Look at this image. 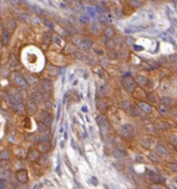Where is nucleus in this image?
<instances>
[{"instance_id":"25","label":"nucleus","mask_w":177,"mask_h":189,"mask_svg":"<svg viewBox=\"0 0 177 189\" xmlns=\"http://www.w3.org/2000/svg\"><path fill=\"white\" fill-rule=\"evenodd\" d=\"M104 45H105V47H107L109 51H113L114 48H116V42H114L113 39H108V38H105V42H104Z\"/></svg>"},{"instance_id":"21","label":"nucleus","mask_w":177,"mask_h":189,"mask_svg":"<svg viewBox=\"0 0 177 189\" xmlns=\"http://www.w3.org/2000/svg\"><path fill=\"white\" fill-rule=\"evenodd\" d=\"M159 102H160V104H163V105H166V106H173L174 104H175V101L173 100L170 96H166V95H164V96H161L160 98H159Z\"/></svg>"},{"instance_id":"38","label":"nucleus","mask_w":177,"mask_h":189,"mask_svg":"<svg viewBox=\"0 0 177 189\" xmlns=\"http://www.w3.org/2000/svg\"><path fill=\"white\" fill-rule=\"evenodd\" d=\"M168 142L172 145H174V147L177 148V137H176V135H174V134L169 135V137H168Z\"/></svg>"},{"instance_id":"41","label":"nucleus","mask_w":177,"mask_h":189,"mask_svg":"<svg viewBox=\"0 0 177 189\" xmlns=\"http://www.w3.org/2000/svg\"><path fill=\"white\" fill-rule=\"evenodd\" d=\"M167 168H168L170 171L177 172V163H175V162H169V163H167Z\"/></svg>"},{"instance_id":"56","label":"nucleus","mask_w":177,"mask_h":189,"mask_svg":"<svg viewBox=\"0 0 177 189\" xmlns=\"http://www.w3.org/2000/svg\"><path fill=\"white\" fill-rule=\"evenodd\" d=\"M44 21H45V23H46V25H47V26L49 27V28H52V29H53V28H54V26H53V24H52V23H51V21H49V20H47V19H45Z\"/></svg>"},{"instance_id":"33","label":"nucleus","mask_w":177,"mask_h":189,"mask_svg":"<svg viewBox=\"0 0 177 189\" xmlns=\"http://www.w3.org/2000/svg\"><path fill=\"white\" fill-rule=\"evenodd\" d=\"M48 74L51 76H56L58 74V67L54 66V65H51V66L48 67Z\"/></svg>"},{"instance_id":"14","label":"nucleus","mask_w":177,"mask_h":189,"mask_svg":"<svg viewBox=\"0 0 177 189\" xmlns=\"http://www.w3.org/2000/svg\"><path fill=\"white\" fill-rule=\"evenodd\" d=\"M30 100L34 101L36 104H42L43 102H44V95H43L42 92H34L30 94Z\"/></svg>"},{"instance_id":"24","label":"nucleus","mask_w":177,"mask_h":189,"mask_svg":"<svg viewBox=\"0 0 177 189\" xmlns=\"http://www.w3.org/2000/svg\"><path fill=\"white\" fill-rule=\"evenodd\" d=\"M157 110H158V113H159L160 115H167V114L170 112L169 107L166 106V105H163V104H159V106H158Z\"/></svg>"},{"instance_id":"15","label":"nucleus","mask_w":177,"mask_h":189,"mask_svg":"<svg viewBox=\"0 0 177 189\" xmlns=\"http://www.w3.org/2000/svg\"><path fill=\"white\" fill-rule=\"evenodd\" d=\"M26 111L29 114H35L37 112V104L34 101H32L30 98L26 101Z\"/></svg>"},{"instance_id":"26","label":"nucleus","mask_w":177,"mask_h":189,"mask_svg":"<svg viewBox=\"0 0 177 189\" xmlns=\"http://www.w3.org/2000/svg\"><path fill=\"white\" fill-rule=\"evenodd\" d=\"M148 157L153 162H159V154H158L156 151H149L148 152Z\"/></svg>"},{"instance_id":"54","label":"nucleus","mask_w":177,"mask_h":189,"mask_svg":"<svg viewBox=\"0 0 177 189\" xmlns=\"http://www.w3.org/2000/svg\"><path fill=\"white\" fill-rule=\"evenodd\" d=\"M2 175H5V176H4L5 178H9V177H10V171H9V170H4Z\"/></svg>"},{"instance_id":"12","label":"nucleus","mask_w":177,"mask_h":189,"mask_svg":"<svg viewBox=\"0 0 177 189\" xmlns=\"http://www.w3.org/2000/svg\"><path fill=\"white\" fill-rule=\"evenodd\" d=\"M138 106H139V109L142 111V113H146V114H151V113H153V111H154L153 106H151L149 103H147V102H145V101L139 102Z\"/></svg>"},{"instance_id":"55","label":"nucleus","mask_w":177,"mask_h":189,"mask_svg":"<svg viewBox=\"0 0 177 189\" xmlns=\"http://www.w3.org/2000/svg\"><path fill=\"white\" fill-rule=\"evenodd\" d=\"M169 59H170V61H173V62H176V61H177V54L170 55V56H169Z\"/></svg>"},{"instance_id":"32","label":"nucleus","mask_w":177,"mask_h":189,"mask_svg":"<svg viewBox=\"0 0 177 189\" xmlns=\"http://www.w3.org/2000/svg\"><path fill=\"white\" fill-rule=\"evenodd\" d=\"M11 157V153L10 151L7 150V149H4L0 152V159H6V160H9V158Z\"/></svg>"},{"instance_id":"6","label":"nucleus","mask_w":177,"mask_h":189,"mask_svg":"<svg viewBox=\"0 0 177 189\" xmlns=\"http://www.w3.org/2000/svg\"><path fill=\"white\" fill-rule=\"evenodd\" d=\"M40 121H42V123L46 126V128H51L53 124V116L51 114H48L46 111H43V112L40 113Z\"/></svg>"},{"instance_id":"28","label":"nucleus","mask_w":177,"mask_h":189,"mask_svg":"<svg viewBox=\"0 0 177 189\" xmlns=\"http://www.w3.org/2000/svg\"><path fill=\"white\" fill-rule=\"evenodd\" d=\"M0 167H1L4 170H9L11 167V163L9 162V160L6 159H0Z\"/></svg>"},{"instance_id":"23","label":"nucleus","mask_w":177,"mask_h":189,"mask_svg":"<svg viewBox=\"0 0 177 189\" xmlns=\"http://www.w3.org/2000/svg\"><path fill=\"white\" fill-rule=\"evenodd\" d=\"M113 154L116 156V158H126V157H127V154H128V153H127L126 149L118 147V148H116V149H114Z\"/></svg>"},{"instance_id":"60","label":"nucleus","mask_w":177,"mask_h":189,"mask_svg":"<svg viewBox=\"0 0 177 189\" xmlns=\"http://www.w3.org/2000/svg\"><path fill=\"white\" fill-rule=\"evenodd\" d=\"M139 1H140V2H141V4H142V2H144V1H145V0H139Z\"/></svg>"},{"instance_id":"40","label":"nucleus","mask_w":177,"mask_h":189,"mask_svg":"<svg viewBox=\"0 0 177 189\" xmlns=\"http://www.w3.org/2000/svg\"><path fill=\"white\" fill-rule=\"evenodd\" d=\"M54 28L57 30V32H58V34H60L61 36H67V35H69V32H67L66 29L61 28V27H58V26H57V27H54Z\"/></svg>"},{"instance_id":"35","label":"nucleus","mask_w":177,"mask_h":189,"mask_svg":"<svg viewBox=\"0 0 177 189\" xmlns=\"http://www.w3.org/2000/svg\"><path fill=\"white\" fill-rule=\"evenodd\" d=\"M9 39H10V33H9L8 30H5L4 35H2V43H4V45H7L8 44Z\"/></svg>"},{"instance_id":"9","label":"nucleus","mask_w":177,"mask_h":189,"mask_svg":"<svg viewBox=\"0 0 177 189\" xmlns=\"http://www.w3.org/2000/svg\"><path fill=\"white\" fill-rule=\"evenodd\" d=\"M39 158H40V152L37 149H30L27 152V159L30 162H36V161L39 160Z\"/></svg>"},{"instance_id":"59","label":"nucleus","mask_w":177,"mask_h":189,"mask_svg":"<svg viewBox=\"0 0 177 189\" xmlns=\"http://www.w3.org/2000/svg\"><path fill=\"white\" fill-rule=\"evenodd\" d=\"M135 49H137V52H140V51H142L144 48H142L141 46H135Z\"/></svg>"},{"instance_id":"46","label":"nucleus","mask_w":177,"mask_h":189,"mask_svg":"<svg viewBox=\"0 0 177 189\" xmlns=\"http://www.w3.org/2000/svg\"><path fill=\"white\" fill-rule=\"evenodd\" d=\"M145 128H146V130H147L148 132H150V133H153V132L156 131V129H155V124H153V123H148Z\"/></svg>"},{"instance_id":"51","label":"nucleus","mask_w":177,"mask_h":189,"mask_svg":"<svg viewBox=\"0 0 177 189\" xmlns=\"http://www.w3.org/2000/svg\"><path fill=\"white\" fill-rule=\"evenodd\" d=\"M138 162H146V158L145 156H142V154H137V159Z\"/></svg>"},{"instance_id":"49","label":"nucleus","mask_w":177,"mask_h":189,"mask_svg":"<svg viewBox=\"0 0 177 189\" xmlns=\"http://www.w3.org/2000/svg\"><path fill=\"white\" fill-rule=\"evenodd\" d=\"M46 126L43 124V123H38V130H39V132L40 133H46Z\"/></svg>"},{"instance_id":"34","label":"nucleus","mask_w":177,"mask_h":189,"mask_svg":"<svg viewBox=\"0 0 177 189\" xmlns=\"http://www.w3.org/2000/svg\"><path fill=\"white\" fill-rule=\"evenodd\" d=\"M83 42V37L82 36H79V35H75V36H73V38H72V43L75 46H79L81 43Z\"/></svg>"},{"instance_id":"13","label":"nucleus","mask_w":177,"mask_h":189,"mask_svg":"<svg viewBox=\"0 0 177 189\" xmlns=\"http://www.w3.org/2000/svg\"><path fill=\"white\" fill-rule=\"evenodd\" d=\"M148 177L154 184H161V182L165 181V178H163L160 175L154 172V171H148Z\"/></svg>"},{"instance_id":"22","label":"nucleus","mask_w":177,"mask_h":189,"mask_svg":"<svg viewBox=\"0 0 177 189\" xmlns=\"http://www.w3.org/2000/svg\"><path fill=\"white\" fill-rule=\"evenodd\" d=\"M103 35L105 38L108 39H113L116 37V30H114L112 27H105L103 30Z\"/></svg>"},{"instance_id":"43","label":"nucleus","mask_w":177,"mask_h":189,"mask_svg":"<svg viewBox=\"0 0 177 189\" xmlns=\"http://www.w3.org/2000/svg\"><path fill=\"white\" fill-rule=\"evenodd\" d=\"M38 161H39V163H40L42 166H46V165L48 163V158H47V156H45V153H44V156L40 157Z\"/></svg>"},{"instance_id":"1","label":"nucleus","mask_w":177,"mask_h":189,"mask_svg":"<svg viewBox=\"0 0 177 189\" xmlns=\"http://www.w3.org/2000/svg\"><path fill=\"white\" fill-rule=\"evenodd\" d=\"M9 102H10L12 109L14 111L18 114H23L25 113V105L19 95H9Z\"/></svg>"},{"instance_id":"29","label":"nucleus","mask_w":177,"mask_h":189,"mask_svg":"<svg viewBox=\"0 0 177 189\" xmlns=\"http://www.w3.org/2000/svg\"><path fill=\"white\" fill-rule=\"evenodd\" d=\"M127 58V52L125 51V49H119V51L117 52V59H121V61H123V59H126Z\"/></svg>"},{"instance_id":"31","label":"nucleus","mask_w":177,"mask_h":189,"mask_svg":"<svg viewBox=\"0 0 177 189\" xmlns=\"http://www.w3.org/2000/svg\"><path fill=\"white\" fill-rule=\"evenodd\" d=\"M15 29H16V21L10 19L8 21V24H7V30L9 33H12Z\"/></svg>"},{"instance_id":"19","label":"nucleus","mask_w":177,"mask_h":189,"mask_svg":"<svg viewBox=\"0 0 177 189\" xmlns=\"http://www.w3.org/2000/svg\"><path fill=\"white\" fill-rule=\"evenodd\" d=\"M135 81L140 87H146V86L148 85V77L145 75H141V74L140 75H137Z\"/></svg>"},{"instance_id":"27","label":"nucleus","mask_w":177,"mask_h":189,"mask_svg":"<svg viewBox=\"0 0 177 189\" xmlns=\"http://www.w3.org/2000/svg\"><path fill=\"white\" fill-rule=\"evenodd\" d=\"M64 51H65V54H73V53H75V45L73 43H69L65 46Z\"/></svg>"},{"instance_id":"30","label":"nucleus","mask_w":177,"mask_h":189,"mask_svg":"<svg viewBox=\"0 0 177 189\" xmlns=\"http://www.w3.org/2000/svg\"><path fill=\"white\" fill-rule=\"evenodd\" d=\"M97 106H98V109L100 110V111H104L107 110V103H105V102L103 101V100H97Z\"/></svg>"},{"instance_id":"2","label":"nucleus","mask_w":177,"mask_h":189,"mask_svg":"<svg viewBox=\"0 0 177 189\" xmlns=\"http://www.w3.org/2000/svg\"><path fill=\"white\" fill-rule=\"evenodd\" d=\"M97 123L101 130V133L103 135H108L109 133H110V131H111L110 123H109V120L103 115V114L97 115Z\"/></svg>"},{"instance_id":"5","label":"nucleus","mask_w":177,"mask_h":189,"mask_svg":"<svg viewBox=\"0 0 177 189\" xmlns=\"http://www.w3.org/2000/svg\"><path fill=\"white\" fill-rule=\"evenodd\" d=\"M12 78H14L15 83H16L19 87H21V88H27V87H28V82H27V79L25 78L21 74L15 72L14 74H12Z\"/></svg>"},{"instance_id":"18","label":"nucleus","mask_w":177,"mask_h":189,"mask_svg":"<svg viewBox=\"0 0 177 189\" xmlns=\"http://www.w3.org/2000/svg\"><path fill=\"white\" fill-rule=\"evenodd\" d=\"M155 151H156L159 156H167V154L169 153L168 149L161 143H157L156 145H155Z\"/></svg>"},{"instance_id":"58","label":"nucleus","mask_w":177,"mask_h":189,"mask_svg":"<svg viewBox=\"0 0 177 189\" xmlns=\"http://www.w3.org/2000/svg\"><path fill=\"white\" fill-rule=\"evenodd\" d=\"M170 112H172L174 115H177V107H175V109H173V110H170Z\"/></svg>"},{"instance_id":"57","label":"nucleus","mask_w":177,"mask_h":189,"mask_svg":"<svg viewBox=\"0 0 177 189\" xmlns=\"http://www.w3.org/2000/svg\"><path fill=\"white\" fill-rule=\"evenodd\" d=\"M45 106H46V109H47V110L51 109V107H52L51 102H49V101H46V102H45Z\"/></svg>"},{"instance_id":"42","label":"nucleus","mask_w":177,"mask_h":189,"mask_svg":"<svg viewBox=\"0 0 177 189\" xmlns=\"http://www.w3.org/2000/svg\"><path fill=\"white\" fill-rule=\"evenodd\" d=\"M129 5L133 8H138L141 6V2L139 0H129Z\"/></svg>"},{"instance_id":"52","label":"nucleus","mask_w":177,"mask_h":189,"mask_svg":"<svg viewBox=\"0 0 177 189\" xmlns=\"http://www.w3.org/2000/svg\"><path fill=\"white\" fill-rule=\"evenodd\" d=\"M9 1H10V4L12 6H16V7L20 5V0H9Z\"/></svg>"},{"instance_id":"45","label":"nucleus","mask_w":177,"mask_h":189,"mask_svg":"<svg viewBox=\"0 0 177 189\" xmlns=\"http://www.w3.org/2000/svg\"><path fill=\"white\" fill-rule=\"evenodd\" d=\"M83 42L85 43V45L88 46L89 48H91L92 46H93V42H92V39H91V38H89V37H83Z\"/></svg>"},{"instance_id":"48","label":"nucleus","mask_w":177,"mask_h":189,"mask_svg":"<svg viewBox=\"0 0 177 189\" xmlns=\"http://www.w3.org/2000/svg\"><path fill=\"white\" fill-rule=\"evenodd\" d=\"M9 184L5 180H0V189H8Z\"/></svg>"},{"instance_id":"17","label":"nucleus","mask_w":177,"mask_h":189,"mask_svg":"<svg viewBox=\"0 0 177 189\" xmlns=\"http://www.w3.org/2000/svg\"><path fill=\"white\" fill-rule=\"evenodd\" d=\"M154 124H155V129H156V131H159V132L166 131V130L169 128L168 123L165 122V121H156Z\"/></svg>"},{"instance_id":"8","label":"nucleus","mask_w":177,"mask_h":189,"mask_svg":"<svg viewBox=\"0 0 177 189\" xmlns=\"http://www.w3.org/2000/svg\"><path fill=\"white\" fill-rule=\"evenodd\" d=\"M16 179L21 184H26L28 181V172L25 169H20L16 172Z\"/></svg>"},{"instance_id":"7","label":"nucleus","mask_w":177,"mask_h":189,"mask_svg":"<svg viewBox=\"0 0 177 189\" xmlns=\"http://www.w3.org/2000/svg\"><path fill=\"white\" fill-rule=\"evenodd\" d=\"M40 92L43 93V94H45V93H49L52 91L53 88V84L51 81L48 79H42L40 81Z\"/></svg>"},{"instance_id":"36","label":"nucleus","mask_w":177,"mask_h":189,"mask_svg":"<svg viewBox=\"0 0 177 189\" xmlns=\"http://www.w3.org/2000/svg\"><path fill=\"white\" fill-rule=\"evenodd\" d=\"M130 106H131V103H130V102H128V101H125V100H123V101L120 102V107H121V109L128 111Z\"/></svg>"},{"instance_id":"37","label":"nucleus","mask_w":177,"mask_h":189,"mask_svg":"<svg viewBox=\"0 0 177 189\" xmlns=\"http://www.w3.org/2000/svg\"><path fill=\"white\" fill-rule=\"evenodd\" d=\"M52 39H53V37H52V35L49 33L44 34V44L45 45H49V44H51Z\"/></svg>"},{"instance_id":"16","label":"nucleus","mask_w":177,"mask_h":189,"mask_svg":"<svg viewBox=\"0 0 177 189\" xmlns=\"http://www.w3.org/2000/svg\"><path fill=\"white\" fill-rule=\"evenodd\" d=\"M128 113H129V115H131L133 117H139V116H141L142 111L139 109L138 105H132L131 104V106H130L129 110H128Z\"/></svg>"},{"instance_id":"11","label":"nucleus","mask_w":177,"mask_h":189,"mask_svg":"<svg viewBox=\"0 0 177 189\" xmlns=\"http://www.w3.org/2000/svg\"><path fill=\"white\" fill-rule=\"evenodd\" d=\"M49 149H51V143L49 141H40L37 143V150L39 151L40 153H47Z\"/></svg>"},{"instance_id":"50","label":"nucleus","mask_w":177,"mask_h":189,"mask_svg":"<svg viewBox=\"0 0 177 189\" xmlns=\"http://www.w3.org/2000/svg\"><path fill=\"white\" fill-rule=\"evenodd\" d=\"M126 44H127V45H129V46L133 45V44H135V39H133L132 37H128V38L126 39Z\"/></svg>"},{"instance_id":"47","label":"nucleus","mask_w":177,"mask_h":189,"mask_svg":"<svg viewBox=\"0 0 177 189\" xmlns=\"http://www.w3.org/2000/svg\"><path fill=\"white\" fill-rule=\"evenodd\" d=\"M53 42H54L56 45H61L62 44V38H61L60 36L55 35V36H53Z\"/></svg>"},{"instance_id":"53","label":"nucleus","mask_w":177,"mask_h":189,"mask_svg":"<svg viewBox=\"0 0 177 189\" xmlns=\"http://www.w3.org/2000/svg\"><path fill=\"white\" fill-rule=\"evenodd\" d=\"M28 82L30 83V84H35L36 83V79L34 78V76H28ZM28 83V84H29Z\"/></svg>"},{"instance_id":"3","label":"nucleus","mask_w":177,"mask_h":189,"mask_svg":"<svg viewBox=\"0 0 177 189\" xmlns=\"http://www.w3.org/2000/svg\"><path fill=\"white\" fill-rule=\"evenodd\" d=\"M121 84H122V87L125 88V91L127 93H130V94H132V93L136 91V88H137V83H136V81L130 76L123 77Z\"/></svg>"},{"instance_id":"39","label":"nucleus","mask_w":177,"mask_h":189,"mask_svg":"<svg viewBox=\"0 0 177 189\" xmlns=\"http://www.w3.org/2000/svg\"><path fill=\"white\" fill-rule=\"evenodd\" d=\"M149 189H168V188L163 184H153L149 186Z\"/></svg>"},{"instance_id":"20","label":"nucleus","mask_w":177,"mask_h":189,"mask_svg":"<svg viewBox=\"0 0 177 189\" xmlns=\"http://www.w3.org/2000/svg\"><path fill=\"white\" fill-rule=\"evenodd\" d=\"M146 96H147L149 102H151V103H154V104H156V103L159 102L158 94L155 91H149V92H147V93H146Z\"/></svg>"},{"instance_id":"10","label":"nucleus","mask_w":177,"mask_h":189,"mask_svg":"<svg viewBox=\"0 0 177 189\" xmlns=\"http://www.w3.org/2000/svg\"><path fill=\"white\" fill-rule=\"evenodd\" d=\"M140 144L145 149H151L153 145L155 144V139L153 137H144L140 140Z\"/></svg>"},{"instance_id":"4","label":"nucleus","mask_w":177,"mask_h":189,"mask_svg":"<svg viewBox=\"0 0 177 189\" xmlns=\"http://www.w3.org/2000/svg\"><path fill=\"white\" fill-rule=\"evenodd\" d=\"M120 133L122 137L125 138H132L133 137V133H135V128H133L132 124H130V123H126V124L121 125L120 128Z\"/></svg>"},{"instance_id":"44","label":"nucleus","mask_w":177,"mask_h":189,"mask_svg":"<svg viewBox=\"0 0 177 189\" xmlns=\"http://www.w3.org/2000/svg\"><path fill=\"white\" fill-rule=\"evenodd\" d=\"M75 57L77 58V59L80 61H85L86 59V56L84 53H81V52H75Z\"/></svg>"}]
</instances>
